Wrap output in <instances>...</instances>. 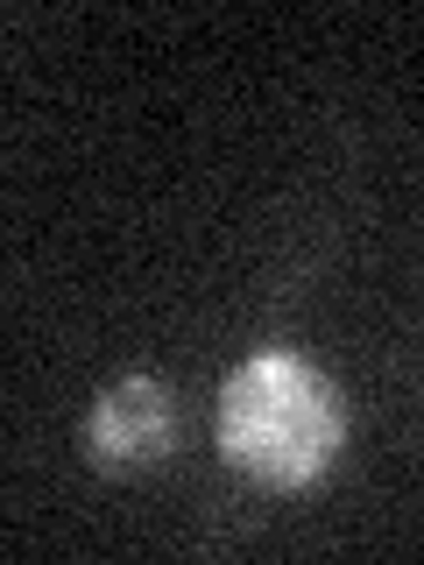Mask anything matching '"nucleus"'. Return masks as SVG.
<instances>
[{"instance_id":"1","label":"nucleus","mask_w":424,"mask_h":565,"mask_svg":"<svg viewBox=\"0 0 424 565\" xmlns=\"http://www.w3.org/2000/svg\"><path fill=\"white\" fill-rule=\"evenodd\" d=\"M347 438L340 388L305 353H247L220 388V452L262 488H311Z\"/></svg>"},{"instance_id":"2","label":"nucleus","mask_w":424,"mask_h":565,"mask_svg":"<svg viewBox=\"0 0 424 565\" xmlns=\"http://www.w3.org/2000/svg\"><path fill=\"white\" fill-rule=\"evenodd\" d=\"M177 446V403L156 375H120L85 417V452L106 473H141Z\"/></svg>"}]
</instances>
